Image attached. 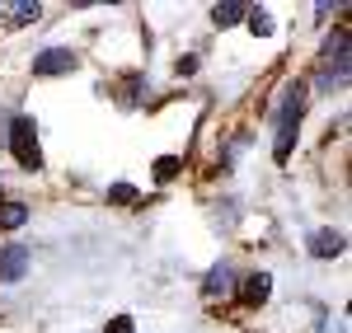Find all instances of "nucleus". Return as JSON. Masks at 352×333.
Here are the masks:
<instances>
[{
    "label": "nucleus",
    "instance_id": "1",
    "mask_svg": "<svg viewBox=\"0 0 352 333\" xmlns=\"http://www.w3.org/2000/svg\"><path fill=\"white\" fill-rule=\"evenodd\" d=\"M10 155H14L28 174L43 169V150H38V137H33V122H28V117H14V127H10Z\"/></svg>",
    "mask_w": 352,
    "mask_h": 333
},
{
    "label": "nucleus",
    "instance_id": "2",
    "mask_svg": "<svg viewBox=\"0 0 352 333\" xmlns=\"http://www.w3.org/2000/svg\"><path fill=\"white\" fill-rule=\"evenodd\" d=\"M348 33L338 28V38H329L324 47V84H348Z\"/></svg>",
    "mask_w": 352,
    "mask_h": 333
},
{
    "label": "nucleus",
    "instance_id": "3",
    "mask_svg": "<svg viewBox=\"0 0 352 333\" xmlns=\"http://www.w3.org/2000/svg\"><path fill=\"white\" fill-rule=\"evenodd\" d=\"M76 71V52L71 47H47L33 56V76H71Z\"/></svg>",
    "mask_w": 352,
    "mask_h": 333
},
{
    "label": "nucleus",
    "instance_id": "4",
    "mask_svg": "<svg viewBox=\"0 0 352 333\" xmlns=\"http://www.w3.org/2000/svg\"><path fill=\"white\" fill-rule=\"evenodd\" d=\"M282 94H287V99H282V113H277V127H296L300 113H305V84L296 80V84H287Z\"/></svg>",
    "mask_w": 352,
    "mask_h": 333
},
{
    "label": "nucleus",
    "instance_id": "5",
    "mask_svg": "<svg viewBox=\"0 0 352 333\" xmlns=\"http://www.w3.org/2000/svg\"><path fill=\"white\" fill-rule=\"evenodd\" d=\"M28 273V249L24 244H5L0 253V282H19Z\"/></svg>",
    "mask_w": 352,
    "mask_h": 333
},
{
    "label": "nucleus",
    "instance_id": "6",
    "mask_svg": "<svg viewBox=\"0 0 352 333\" xmlns=\"http://www.w3.org/2000/svg\"><path fill=\"white\" fill-rule=\"evenodd\" d=\"M268 296H272V277H268V273H249V277H244L240 301H244L249 310H258L263 301H268Z\"/></svg>",
    "mask_w": 352,
    "mask_h": 333
},
{
    "label": "nucleus",
    "instance_id": "7",
    "mask_svg": "<svg viewBox=\"0 0 352 333\" xmlns=\"http://www.w3.org/2000/svg\"><path fill=\"white\" fill-rule=\"evenodd\" d=\"M310 253H315V258H338V253H343V235H338V230H315Z\"/></svg>",
    "mask_w": 352,
    "mask_h": 333
},
{
    "label": "nucleus",
    "instance_id": "8",
    "mask_svg": "<svg viewBox=\"0 0 352 333\" xmlns=\"http://www.w3.org/2000/svg\"><path fill=\"white\" fill-rule=\"evenodd\" d=\"M43 10H38V0H10L5 5V24H14V28H24V24H33Z\"/></svg>",
    "mask_w": 352,
    "mask_h": 333
},
{
    "label": "nucleus",
    "instance_id": "9",
    "mask_svg": "<svg viewBox=\"0 0 352 333\" xmlns=\"http://www.w3.org/2000/svg\"><path fill=\"white\" fill-rule=\"evenodd\" d=\"M244 14H249V5H240V0H221L217 10H212V19H217V28H230V24H240Z\"/></svg>",
    "mask_w": 352,
    "mask_h": 333
},
{
    "label": "nucleus",
    "instance_id": "10",
    "mask_svg": "<svg viewBox=\"0 0 352 333\" xmlns=\"http://www.w3.org/2000/svg\"><path fill=\"white\" fill-rule=\"evenodd\" d=\"M235 286V273H230V263H217L212 273H207V296H226Z\"/></svg>",
    "mask_w": 352,
    "mask_h": 333
},
{
    "label": "nucleus",
    "instance_id": "11",
    "mask_svg": "<svg viewBox=\"0 0 352 333\" xmlns=\"http://www.w3.org/2000/svg\"><path fill=\"white\" fill-rule=\"evenodd\" d=\"M24 221H28L24 202H5V207H0V230H19Z\"/></svg>",
    "mask_w": 352,
    "mask_h": 333
},
{
    "label": "nucleus",
    "instance_id": "12",
    "mask_svg": "<svg viewBox=\"0 0 352 333\" xmlns=\"http://www.w3.org/2000/svg\"><path fill=\"white\" fill-rule=\"evenodd\" d=\"M292 146H296V127H277V146H272L277 165H287V160H292Z\"/></svg>",
    "mask_w": 352,
    "mask_h": 333
},
{
    "label": "nucleus",
    "instance_id": "13",
    "mask_svg": "<svg viewBox=\"0 0 352 333\" xmlns=\"http://www.w3.org/2000/svg\"><path fill=\"white\" fill-rule=\"evenodd\" d=\"M244 24H249L254 38H268V33H272V14H268V10H249V14H244Z\"/></svg>",
    "mask_w": 352,
    "mask_h": 333
},
{
    "label": "nucleus",
    "instance_id": "14",
    "mask_svg": "<svg viewBox=\"0 0 352 333\" xmlns=\"http://www.w3.org/2000/svg\"><path fill=\"white\" fill-rule=\"evenodd\" d=\"M179 155H160V160H155V179H160V183H169V179H179Z\"/></svg>",
    "mask_w": 352,
    "mask_h": 333
},
{
    "label": "nucleus",
    "instance_id": "15",
    "mask_svg": "<svg viewBox=\"0 0 352 333\" xmlns=\"http://www.w3.org/2000/svg\"><path fill=\"white\" fill-rule=\"evenodd\" d=\"M136 197H141V193H136L132 183H113V188H109V202H113V207H132Z\"/></svg>",
    "mask_w": 352,
    "mask_h": 333
},
{
    "label": "nucleus",
    "instance_id": "16",
    "mask_svg": "<svg viewBox=\"0 0 352 333\" xmlns=\"http://www.w3.org/2000/svg\"><path fill=\"white\" fill-rule=\"evenodd\" d=\"M174 71H179V76H192V71H197V56H179Z\"/></svg>",
    "mask_w": 352,
    "mask_h": 333
},
{
    "label": "nucleus",
    "instance_id": "17",
    "mask_svg": "<svg viewBox=\"0 0 352 333\" xmlns=\"http://www.w3.org/2000/svg\"><path fill=\"white\" fill-rule=\"evenodd\" d=\"M109 333H132V319H127V314H118V319H109Z\"/></svg>",
    "mask_w": 352,
    "mask_h": 333
},
{
    "label": "nucleus",
    "instance_id": "18",
    "mask_svg": "<svg viewBox=\"0 0 352 333\" xmlns=\"http://www.w3.org/2000/svg\"><path fill=\"white\" fill-rule=\"evenodd\" d=\"M320 333H343V324H333V319H329V324H320Z\"/></svg>",
    "mask_w": 352,
    "mask_h": 333
}]
</instances>
